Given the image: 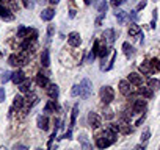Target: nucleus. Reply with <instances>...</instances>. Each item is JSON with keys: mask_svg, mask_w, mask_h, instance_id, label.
Here are the masks:
<instances>
[{"mask_svg": "<svg viewBox=\"0 0 160 150\" xmlns=\"http://www.w3.org/2000/svg\"><path fill=\"white\" fill-rule=\"evenodd\" d=\"M27 61H28V53H27V50L22 52V53H19V55L13 53V55H10V58H8V64L13 66V67H21V66L27 64Z\"/></svg>", "mask_w": 160, "mask_h": 150, "instance_id": "nucleus-1", "label": "nucleus"}, {"mask_svg": "<svg viewBox=\"0 0 160 150\" xmlns=\"http://www.w3.org/2000/svg\"><path fill=\"white\" fill-rule=\"evenodd\" d=\"M99 94H101V100H102L104 105H108V103L115 99V91H113V88H110V86H102Z\"/></svg>", "mask_w": 160, "mask_h": 150, "instance_id": "nucleus-2", "label": "nucleus"}, {"mask_svg": "<svg viewBox=\"0 0 160 150\" xmlns=\"http://www.w3.org/2000/svg\"><path fill=\"white\" fill-rule=\"evenodd\" d=\"M91 91H93V85L88 78L82 80V83H80V97L83 99H88L91 96Z\"/></svg>", "mask_w": 160, "mask_h": 150, "instance_id": "nucleus-3", "label": "nucleus"}, {"mask_svg": "<svg viewBox=\"0 0 160 150\" xmlns=\"http://www.w3.org/2000/svg\"><path fill=\"white\" fill-rule=\"evenodd\" d=\"M118 86H119V92H121L122 96L129 97V96L133 94V88H132V83H130L129 80H121Z\"/></svg>", "mask_w": 160, "mask_h": 150, "instance_id": "nucleus-4", "label": "nucleus"}, {"mask_svg": "<svg viewBox=\"0 0 160 150\" xmlns=\"http://www.w3.org/2000/svg\"><path fill=\"white\" fill-rule=\"evenodd\" d=\"M88 124H90V127H91L93 130H98V128L102 125V119H101L99 114L90 113V114H88Z\"/></svg>", "mask_w": 160, "mask_h": 150, "instance_id": "nucleus-5", "label": "nucleus"}, {"mask_svg": "<svg viewBox=\"0 0 160 150\" xmlns=\"http://www.w3.org/2000/svg\"><path fill=\"white\" fill-rule=\"evenodd\" d=\"M80 42H82V38H80V35H78L77 31H71V33L68 35V44H69L71 47H78Z\"/></svg>", "mask_w": 160, "mask_h": 150, "instance_id": "nucleus-6", "label": "nucleus"}, {"mask_svg": "<svg viewBox=\"0 0 160 150\" xmlns=\"http://www.w3.org/2000/svg\"><path fill=\"white\" fill-rule=\"evenodd\" d=\"M146 110V100L144 99H138L133 102V106H132V114H140Z\"/></svg>", "mask_w": 160, "mask_h": 150, "instance_id": "nucleus-7", "label": "nucleus"}, {"mask_svg": "<svg viewBox=\"0 0 160 150\" xmlns=\"http://www.w3.org/2000/svg\"><path fill=\"white\" fill-rule=\"evenodd\" d=\"M118 124H119V133H122V134L132 133V127H130V122H129L127 117H122Z\"/></svg>", "mask_w": 160, "mask_h": 150, "instance_id": "nucleus-8", "label": "nucleus"}, {"mask_svg": "<svg viewBox=\"0 0 160 150\" xmlns=\"http://www.w3.org/2000/svg\"><path fill=\"white\" fill-rule=\"evenodd\" d=\"M127 80H129L132 85L140 86V85H143V75H140V73H137V72H132V73H129Z\"/></svg>", "mask_w": 160, "mask_h": 150, "instance_id": "nucleus-9", "label": "nucleus"}, {"mask_svg": "<svg viewBox=\"0 0 160 150\" xmlns=\"http://www.w3.org/2000/svg\"><path fill=\"white\" fill-rule=\"evenodd\" d=\"M11 80H13V83H14V85H21V83L25 80V73L19 69V70H16V72H13V73H11Z\"/></svg>", "mask_w": 160, "mask_h": 150, "instance_id": "nucleus-10", "label": "nucleus"}, {"mask_svg": "<svg viewBox=\"0 0 160 150\" xmlns=\"http://www.w3.org/2000/svg\"><path fill=\"white\" fill-rule=\"evenodd\" d=\"M55 110H58V103H57V99H50L46 106H44V113L46 114H50V113H55Z\"/></svg>", "mask_w": 160, "mask_h": 150, "instance_id": "nucleus-11", "label": "nucleus"}, {"mask_svg": "<svg viewBox=\"0 0 160 150\" xmlns=\"http://www.w3.org/2000/svg\"><path fill=\"white\" fill-rule=\"evenodd\" d=\"M129 36H130V38H141V36H143L141 28H140L137 24H130V27H129Z\"/></svg>", "mask_w": 160, "mask_h": 150, "instance_id": "nucleus-12", "label": "nucleus"}, {"mask_svg": "<svg viewBox=\"0 0 160 150\" xmlns=\"http://www.w3.org/2000/svg\"><path fill=\"white\" fill-rule=\"evenodd\" d=\"M112 144H113V142H112L105 134L96 139V147H99V148H105V147H108V145H112Z\"/></svg>", "mask_w": 160, "mask_h": 150, "instance_id": "nucleus-13", "label": "nucleus"}, {"mask_svg": "<svg viewBox=\"0 0 160 150\" xmlns=\"http://www.w3.org/2000/svg\"><path fill=\"white\" fill-rule=\"evenodd\" d=\"M36 83H38L39 88H46V86H49V78H47V75H44L42 72H39V73L36 75Z\"/></svg>", "mask_w": 160, "mask_h": 150, "instance_id": "nucleus-14", "label": "nucleus"}, {"mask_svg": "<svg viewBox=\"0 0 160 150\" xmlns=\"http://www.w3.org/2000/svg\"><path fill=\"white\" fill-rule=\"evenodd\" d=\"M138 94L143 96L144 99H151V97L154 96V91H152L149 86H141V85H140V88H138Z\"/></svg>", "mask_w": 160, "mask_h": 150, "instance_id": "nucleus-15", "label": "nucleus"}, {"mask_svg": "<svg viewBox=\"0 0 160 150\" xmlns=\"http://www.w3.org/2000/svg\"><path fill=\"white\" fill-rule=\"evenodd\" d=\"M0 17L2 19H5V21H13V14H11V11L7 8V7H3L2 3H0Z\"/></svg>", "mask_w": 160, "mask_h": 150, "instance_id": "nucleus-16", "label": "nucleus"}, {"mask_svg": "<svg viewBox=\"0 0 160 150\" xmlns=\"http://www.w3.org/2000/svg\"><path fill=\"white\" fill-rule=\"evenodd\" d=\"M53 17H55V10H53V8H46V10L41 13V19H42V21H47V22H49V21H52Z\"/></svg>", "mask_w": 160, "mask_h": 150, "instance_id": "nucleus-17", "label": "nucleus"}, {"mask_svg": "<svg viewBox=\"0 0 160 150\" xmlns=\"http://www.w3.org/2000/svg\"><path fill=\"white\" fill-rule=\"evenodd\" d=\"M140 72H141L143 75H151V73L154 72V69H152V66H151L149 61H144V63L140 64Z\"/></svg>", "mask_w": 160, "mask_h": 150, "instance_id": "nucleus-18", "label": "nucleus"}, {"mask_svg": "<svg viewBox=\"0 0 160 150\" xmlns=\"http://www.w3.org/2000/svg\"><path fill=\"white\" fill-rule=\"evenodd\" d=\"M58 94H60V89L57 85H50L49 83V88H47V96L50 99H58Z\"/></svg>", "mask_w": 160, "mask_h": 150, "instance_id": "nucleus-19", "label": "nucleus"}, {"mask_svg": "<svg viewBox=\"0 0 160 150\" xmlns=\"http://www.w3.org/2000/svg\"><path fill=\"white\" fill-rule=\"evenodd\" d=\"M38 127L42 131L49 130V119H47V116H38Z\"/></svg>", "mask_w": 160, "mask_h": 150, "instance_id": "nucleus-20", "label": "nucleus"}, {"mask_svg": "<svg viewBox=\"0 0 160 150\" xmlns=\"http://www.w3.org/2000/svg\"><path fill=\"white\" fill-rule=\"evenodd\" d=\"M94 7L98 8V11L101 14L107 13V2H105V0H94Z\"/></svg>", "mask_w": 160, "mask_h": 150, "instance_id": "nucleus-21", "label": "nucleus"}, {"mask_svg": "<svg viewBox=\"0 0 160 150\" xmlns=\"http://www.w3.org/2000/svg\"><path fill=\"white\" fill-rule=\"evenodd\" d=\"M35 103H38V96H36L35 92H30V91H28V96H27V99H25V105L32 108Z\"/></svg>", "mask_w": 160, "mask_h": 150, "instance_id": "nucleus-22", "label": "nucleus"}, {"mask_svg": "<svg viewBox=\"0 0 160 150\" xmlns=\"http://www.w3.org/2000/svg\"><path fill=\"white\" fill-rule=\"evenodd\" d=\"M104 134H105L112 142H116V139H118V131H115V130H113V128H110V127H107V128H105Z\"/></svg>", "mask_w": 160, "mask_h": 150, "instance_id": "nucleus-23", "label": "nucleus"}, {"mask_svg": "<svg viewBox=\"0 0 160 150\" xmlns=\"http://www.w3.org/2000/svg\"><path fill=\"white\" fill-rule=\"evenodd\" d=\"M104 38L107 39V42L112 45L113 42H115V39H116V35H115V30H112V28H108V30H105V33H104Z\"/></svg>", "mask_w": 160, "mask_h": 150, "instance_id": "nucleus-24", "label": "nucleus"}, {"mask_svg": "<svg viewBox=\"0 0 160 150\" xmlns=\"http://www.w3.org/2000/svg\"><path fill=\"white\" fill-rule=\"evenodd\" d=\"M41 64L44 67H49V64H50V53H49V50H42V53H41Z\"/></svg>", "mask_w": 160, "mask_h": 150, "instance_id": "nucleus-25", "label": "nucleus"}, {"mask_svg": "<svg viewBox=\"0 0 160 150\" xmlns=\"http://www.w3.org/2000/svg\"><path fill=\"white\" fill-rule=\"evenodd\" d=\"M24 105H25V99H24L22 96H16V97H14V102H13V110H16V108L21 110Z\"/></svg>", "mask_w": 160, "mask_h": 150, "instance_id": "nucleus-26", "label": "nucleus"}, {"mask_svg": "<svg viewBox=\"0 0 160 150\" xmlns=\"http://www.w3.org/2000/svg\"><path fill=\"white\" fill-rule=\"evenodd\" d=\"M78 116V105H74L72 106V113H71V122H69V128H72L75 125V119Z\"/></svg>", "mask_w": 160, "mask_h": 150, "instance_id": "nucleus-27", "label": "nucleus"}, {"mask_svg": "<svg viewBox=\"0 0 160 150\" xmlns=\"http://www.w3.org/2000/svg\"><path fill=\"white\" fill-rule=\"evenodd\" d=\"M122 50H124V53H126L127 58L133 56V53H135V52H133V47H132L129 42H124V44H122Z\"/></svg>", "mask_w": 160, "mask_h": 150, "instance_id": "nucleus-28", "label": "nucleus"}, {"mask_svg": "<svg viewBox=\"0 0 160 150\" xmlns=\"http://www.w3.org/2000/svg\"><path fill=\"white\" fill-rule=\"evenodd\" d=\"M30 86H32V80H27V78H25V80L19 85V91H21V92H28V91H30Z\"/></svg>", "mask_w": 160, "mask_h": 150, "instance_id": "nucleus-29", "label": "nucleus"}, {"mask_svg": "<svg viewBox=\"0 0 160 150\" xmlns=\"http://www.w3.org/2000/svg\"><path fill=\"white\" fill-rule=\"evenodd\" d=\"M148 86H149L152 91H157V89H160V80H157V78H151L149 83H148Z\"/></svg>", "mask_w": 160, "mask_h": 150, "instance_id": "nucleus-30", "label": "nucleus"}, {"mask_svg": "<svg viewBox=\"0 0 160 150\" xmlns=\"http://www.w3.org/2000/svg\"><path fill=\"white\" fill-rule=\"evenodd\" d=\"M78 141H80V144H82L83 148H91V144L88 142V138H87L85 134H80V136H78Z\"/></svg>", "mask_w": 160, "mask_h": 150, "instance_id": "nucleus-31", "label": "nucleus"}, {"mask_svg": "<svg viewBox=\"0 0 160 150\" xmlns=\"http://www.w3.org/2000/svg\"><path fill=\"white\" fill-rule=\"evenodd\" d=\"M149 63H151V66H152V69H154L155 72H160V59H158V58H154V59H151Z\"/></svg>", "mask_w": 160, "mask_h": 150, "instance_id": "nucleus-32", "label": "nucleus"}, {"mask_svg": "<svg viewBox=\"0 0 160 150\" xmlns=\"http://www.w3.org/2000/svg\"><path fill=\"white\" fill-rule=\"evenodd\" d=\"M28 31H30V28H27V27H21V28L18 30V38H25V36L28 35Z\"/></svg>", "mask_w": 160, "mask_h": 150, "instance_id": "nucleus-33", "label": "nucleus"}, {"mask_svg": "<svg viewBox=\"0 0 160 150\" xmlns=\"http://www.w3.org/2000/svg\"><path fill=\"white\" fill-rule=\"evenodd\" d=\"M101 58H105L108 55V47L107 45H99V53H98Z\"/></svg>", "mask_w": 160, "mask_h": 150, "instance_id": "nucleus-34", "label": "nucleus"}, {"mask_svg": "<svg viewBox=\"0 0 160 150\" xmlns=\"http://www.w3.org/2000/svg\"><path fill=\"white\" fill-rule=\"evenodd\" d=\"M126 16H127L126 11H118V13H116V19H118V22H119V24H124Z\"/></svg>", "mask_w": 160, "mask_h": 150, "instance_id": "nucleus-35", "label": "nucleus"}, {"mask_svg": "<svg viewBox=\"0 0 160 150\" xmlns=\"http://www.w3.org/2000/svg\"><path fill=\"white\" fill-rule=\"evenodd\" d=\"M71 96H74V97L80 96V85H74V86H72V89H71Z\"/></svg>", "mask_w": 160, "mask_h": 150, "instance_id": "nucleus-36", "label": "nucleus"}, {"mask_svg": "<svg viewBox=\"0 0 160 150\" xmlns=\"http://www.w3.org/2000/svg\"><path fill=\"white\" fill-rule=\"evenodd\" d=\"M22 3H24V7L28 8V10H32V8L35 7V2H33V0H22Z\"/></svg>", "mask_w": 160, "mask_h": 150, "instance_id": "nucleus-37", "label": "nucleus"}, {"mask_svg": "<svg viewBox=\"0 0 160 150\" xmlns=\"http://www.w3.org/2000/svg\"><path fill=\"white\" fill-rule=\"evenodd\" d=\"M149 136H151V131L146 128V130L143 131V134H141V142H146V141L149 139Z\"/></svg>", "mask_w": 160, "mask_h": 150, "instance_id": "nucleus-38", "label": "nucleus"}, {"mask_svg": "<svg viewBox=\"0 0 160 150\" xmlns=\"http://www.w3.org/2000/svg\"><path fill=\"white\" fill-rule=\"evenodd\" d=\"M124 3H126V0H112V7H115V8H118Z\"/></svg>", "mask_w": 160, "mask_h": 150, "instance_id": "nucleus-39", "label": "nucleus"}, {"mask_svg": "<svg viewBox=\"0 0 160 150\" xmlns=\"http://www.w3.org/2000/svg\"><path fill=\"white\" fill-rule=\"evenodd\" d=\"M8 80H11V72H5V73H3V77H2V82H3V83L8 82Z\"/></svg>", "mask_w": 160, "mask_h": 150, "instance_id": "nucleus-40", "label": "nucleus"}, {"mask_svg": "<svg viewBox=\"0 0 160 150\" xmlns=\"http://www.w3.org/2000/svg\"><path fill=\"white\" fill-rule=\"evenodd\" d=\"M115 59H116V52H113V55H112V61H110V64H108L107 70H110V69L113 67V63H115Z\"/></svg>", "mask_w": 160, "mask_h": 150, "instance_id": "nucleus-41", "label": "nucleus"}, {"mask_svg": "<svg viewBox=\"0 0 160 150\" xmlns=\"http://www.w3.org/2000/svg\"><path fill=\"white\" fill-rule=\"evenodd\" d=\"M146 3H148V0H143V2H141V3H140V5L137 7V11H141V10H143V8L146 7Z\"/></svg>", "mask_w": 160, "mask_h": 150, "instance_id": "nucleus-42", "label": "nucleus"}, {"mask_svg": "<svg viewBox=\"0 0 160 150\" xmlns=\"http://www.w3.org/2000/svg\"><path fill=\"white\" fill-rule=\"evenodd\" d=\"M71 134H72V131H71V128H69V130L63 134V138H61V139H71Z\"/></svg>", "mask_w": 160, "mask_h": 150, "instance_id": "nucleus-43", "label": "nucleus"}, {"mask_svg": "<svg viewBox=\"0 0 160 150\" xmlns=\"http://www.w3.org/2000/svg\"><path fill=\"white\" fill-rule=\"evenodd\" d=\"M3 100H5V89L0 88V102H3Z\"/></svg>", "mask_w": 160, "mask_h": 150, "instance_id": "nucleus-44", "label": "nucleus"}, {"mask_svg": "<svg viewBox=\"0 0 160 150\" xmlns=\"http://www.w3.org/2000/svg\"><path fill=\"white\" fill-rule=\"evenodd\" d=\"M129 17L135 21V19H137V11H130V14H129Z\"/></svg>", "mask_w": 160, "mask_h": 150, "instance_id": "nucleus-45", "label": "nucleus"}, {"mask_svg": "<svg viewBox=\"0 0 160 150\" xmlns=\"http://www.w3.org/2000/svg\"><path fill=\"white\" fill-rule=\"evenodd\" d=\"M104 16H105V14H101V16L96 19V25H101V22H102V17H104Z\"/></svg>", "mask_w": 160, "mask_h": 150, "instance_id": "nucleus-46", "label": "nucleus"}, {"mask_svg": "<svg viewBox=\"0 0 160 150\" xmlns=\"http://www.w3.org/2000/svg\"><path fill=\"white\" fill-rule=\"evenodd\" d=\"M143 120H144V114H143V116H141L137 122H135V125H141V124H143Z\"/></svg>", "mask_w": 160, "mask_h": 150, "instance_id": "nucleus-47", "label": "nucleus"}, {"mask_svg": "<svg viewBox=\"0 0 160 150\" xmlns=\"http://www.w3.org/2000/svg\"><path fill=\"white\" fill-rule=\"evenodd\" d=\"M105 117H107V119H112V117H113V113H112V111H107Z\"/></svg>", "mask_w": 160, "mask_h": 150, "instance_id": "nucleus-48", "label": "nucleus"}, {"mask_svg": "<svg viewBox=\"0 0 160 150\" xmlns=\"http://www.w3.org/2000/svg\"><path fill=\"white\" fill-rule=\"evenodd\" d=\"M135 148H137V150H141V148H143V150H144V144H140V145H137V147H135Z\"/></svg>", "mask_w": 160, "mask_h": 150, "instance_id": "nucleus-49", "label": "nucleus"}, {"mask_svg": "<svg viewBox=\"0 0 160 150\" xmlns=\"http://www.w3.org/2000/svg\"><path fill=\"white\" fill-rule=\"evenodd\" d=\"M74 16H75V11L71 10V11H69V17H74Z\"/></svg>", "mask_w": 160, "mask_h": 150, "instance_id": "nucleus-50", "label": "nucleus"}, {"mask_svg": "<svg viewBox=\"0 0 160 150\" xmlns=\"http://www.w3.org/2000/svg\"><path fill=\"white\" fill-rule=\"evenodd\" d=\"M14 148H25V147H24V145H21V144H16V145H14Z\"/></svg>", "mask_w": 160, "mask_h": 150, "instance_id": "nucleus-51", "label": "nucleus"}, {"mask_svg": "<svg viewBox=\"0 0 160 150\" xmlns=\"http://www.w3.org/2000/svg\"><path fill=\"white\" fill-rule=\"evenodd\" d=\"M49 2H50L52 5H57V3H58V0H49Z\"/></svg>", "mask_w": 160, "mask_h": 150, "instance_id": "nucleus-52", "label": "nucleus"}, {"mask_svg": "<svg viewBox=\"0 0 160 150\" xmlns=\"http://www.w3.org/2000/svg\"><path fill=\"white\" fill-rule=\"evenodd\" d=\"M52 33H53V27L50 25V27H49V35H52Z\"/></svg>", "mask_w": 160, "mask_h": 150, "instance_id": "nucleus-53", "label": "nucleus"}, {"mask_svg": "<svg viewBox=\"0 0 160 150\" xmlns=\"http://www.w3.org/2000/svg\"><path fill=\"white\" fill-rule=\"evenodd\" d=\"M83 2H85L87 5H90V3H91V0H83Z\"/></svg>", "mask_w": 160, "mask_h": 150, "instance_id": "nucleus-54", "label": "nucleus"}, {"mask_svg": "<svg viewBox=\"0 0 160 150\" xmlns=\"http://www.w3.org/2000/svg\"><path fill=\"white\" fill-rule=\"evenodd\" d=\"M39 2H46V0H39Z\"/></svg>", "mask_w": 160, "mask_h": 150, "instance_id": "nucleus-55", "label": "nucleus"}, {"mask_svg": "<svg viewBox=\"0 0 160 150\" xmlns=\"http://www.w3.org/2000/svg\"><path fill=\"white\" fill-rule=\"evenodd\" d=\"M71 2H74V0H71Z\"/></svg>", "mask_w": 160, "mask_h": 150, "instance_id": "nucleus-56", "label": "nucleus"}]
</instances>
